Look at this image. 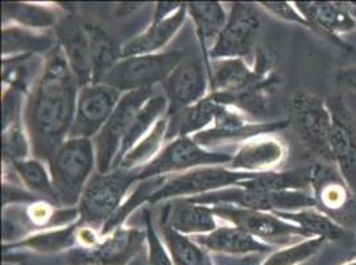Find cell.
<instances>
[{"label": "cell", "instance_id": "6da1fadb", "mask_svg": "<svg viewBox=\"0 0 356 265\" xmlns=\"http://www.w3.org/2000/svg\"><path fill=\"white\" fill-rule=\"evenodd\" d=\"M80 85L58 44L47 56L24 108V125L36 160L49 162L70 138Z\"/></svg>", "mask_w": 356, "mask_h": 265}, {"label": "cell", "instance_id": "7a4b0ae2", "mask_svg": "<svg viewBox=\"0 0 356 265\" xmlns=\"http://www.w3.org/2000/svg\"><path fill=\"white\" fill-rule=\"evenodd\" d=\"M48 163L56 206L65 210L79 206L96 166V151L92 139L68 138Z\"/></svg>", "mask_w": 356, "mask_h": 265}, {"label": "cell", "instance_id": "3957f363", "mask_svg": "<svg viewBox=\"0 0 356 265\" xmlns=\"http://www.w3.org/2000/svg\"><path fill=\"white\" fill-rule=\"evenodd\" d=\"M140 169H118L106 174H95L84 189L79 210V224L103 228L119 210L131 187L138 182Z\"/></svg>", "mask_w": 356, "mask_h": 265}, {"label": "cell", "instance_id": "277c9868", "mask_svg": "<svg viewBox=\"0 0 356 265\" xmlns=\"http://www.w3.org/2000/svg\"><path fill=\"white\" fill-rule=\"evenodd\" d=\"M289 128L312 154L326 162H332L330 148L331 112L327 100L306 92H298L286 101Z\"/></svg>", "mask_w": 356, "mask_h": 265}, {"label": "cell", "instance_id": "5b68a950", "mask_svg": "<svg viewBox=\"0 0 356 265\" xmlns=\"http://www.w3.org/2000/svg\"><path fill=\"white\" fill-rule=\"evenodd\" d=\"M188 199L204 206L229 205L262 212H296L305 208L316 207L314 196L303 191H255L238 186L202 194Z\"/></svg>", "mask_w": 356, "mask_h": 265}, {"label": "cell", "instance_id": "8992f818", "mask_svg": "<svg viewBox=\"0 0 356 265\" xmlns=\"http://www.w3.org/2000/svg\"><path fill=\"white\" fill-rule=\"evenodd\" d=\"M182 60L184 55L179 51L122 58L105 76L102 84L121 93L153 88L156 84L163 83Z\"/></svg>", "mask_w": 356, "mask_h": 265}, {"label": "cell", "instance_id": "52a82bcc", "mask_svg": "<svg viewBox=\"0 0 356 265\" xmlns=\"http://www.w3.org/2000/svg\"><path fill=\"white\" fill-rule=\"evenodd\" d=\"M233 154L200 146L193 137H178L168 144L161 153L138 171V182L150 178L166 177L198 167L230 163Z\"/></svg>", "mask_w": 356, "mask_h": 265}, {"label": "cell", "instance_id": "ba28073f", "mask_svg": "<svg viewBox=\"0 0 356 265\" xmlns=\"http://www.w3.org/2000/svg\"><path fill=\"white\" fill-rule=\"evenodd\" d=\"M152 96L153 88L140 89L122 94L104 128L93 138L97 173L106 174L112 171V166L119 155L122 141L129 132L136 114Z\"/></svg>", "mask_w": 356, "mask_h": 265}, {"label": "cell", "instance_id": "9c48e42d", "mask_svg": "<svg viewBox=\"0 0 356 265\" xmlns=\"http://www.w3.org/2000/svg\"><path fill=\"white\" fill-rule=\"evenodd\" d=\"M252 174L234 171L222 166H207L181 174L166 176L163 187L152 195L149 203L154 205L166 199L193 198L202 194L233 187L238 186Z\"/></svg>", "mask_w": 356, "mask_h": 265}, {"label": "cell", "instance_id": "30bf717a", "mask_svg": "<svg viewBox=\"0 0 356 265\" xmlns=\"http://www.w3.org/2000/svg\"><path fill=\"white\" fill-rule=\"evenodd\" d=\"M261 26L257 7L250 3H233L226 26L213 45L209 59H243L252 51Z\"/></svg>", "mask_w": 356, "mask_h": 265}, {"label": "cell", "instance_id": "8fae6325", "mask_svg": "<svg viewBox=\"0 0 356 265\" xmlns=\"http://www.w3.org/2000/svg\"><path fill=\"white\" fill-rule=\"evenodd\" d=\"M286 128H289L287 119L281 122H252L237 108L222 105L214 123L207 130L193 135V138L200 146L209 150L222 144H243L252 137L274 134Z\"/></svg>", "mask_w": 356, "mask_h": 265}, {"label": "cell", "instance_id": "7c38bea8", "mask_svg": "<svg viewBox=\"0 0 356 265\" xmlns=\"http://www.w3.org/2000/svg\"><path fill=\"white\" fill-rule=\"evenodd\" d=\"M331 112L330 148L332 162L356 195V121L341 96L327 99Z\"/></svg>", "mask_w": 356, "mask_h": 265}, {"label": "cell", "instance_id": "4fadbf2b", "mask_svg": "<svg viewBox=\"0 0 356 265\" xmlns=\"http://www.w3.org/2000/svg\"><path fill=\"white\" fill-rule=\"evenodd\" d=\"M121 97L120 90L105 84H89L80 88L70 138H95L115 112Z\"/></svg>", "mask_w": 356, "mask_h": 265}, {"label": "cell", "instance_id": "5bb4252c", "mask_svg": "<svg viewBox=\"0 0 356 265\" xmlns=\"http://www.w3.org/2000/svg\"><path fill=\"white\" fill-rule=\"evenodd\" d=\"M213 212L217 218L232 223V225L262 240H281L286 241L294 236L307 239L305 231L290 221H283L273 212L254 211L241 207L220 205L213 206Z\"/></svg>", "mask_w": 356, "mask_h": 265}, {"label": "cell", "instance_id": "9a60e30c", "mask_svg": "<svg viewBox=\"0 0 356 265\" xmlns=\"http://www.w3.org/2000/svg\"><path fill=\"white\" fill-rule=\"evenodd\" d=\"M147 239L145 230L119 227L109 235L104 236L100 243L90 248H74L70 252L71 265H122L128 263L143 240Z\"/></svg>", "mask_w": 356, "mask_h": 265}, {"label": "cell", "instance_id": "2e32d148", "mask_svg": "<svg viewBox=\"0 0 356 265\" xmlns=\"http://www.w3.org/2000/svg\"><path fill=\"white\" fill-rule=\"evenodd\" d=\"M163 84L165 96L170 103L168 114H175L202 101L208 97L210 89L205 64L192 59L182 60Z\"/></svg>", "mask_w": 356, "mask_h": 265}, {"label": "cell", "instance_id": "e0dca14e", "mask_svg": "<svg viewBox=\"0 0 356 265\" xmlns=\"http://www.w3.org/2000/svg\"><path fill=\"white\" fill-rule=\"evenodd\" d=\"M294 4L310 23L312 31L330 37L341 49L350 48L341 42V36L356 30L354 7L338 1H296Z\"/></svg>", "mask_w": 356, "mask_h": 265}, {"label": "cell", "instance_id": "ac0fdd59", "mask_svg": "<svg viewBox=\"0 0 356 265\" xmlns=\"http://www.w3.org/2000/svg\"><path fill=\"white\" fill-rule=\"evenodd\" d=\"M55 31L58 44L63 49V53L80 88L92 84V65L86 22H83L79 16L68 14L60 19Z\"/></svg>", "mask_w": 356, "mask_h": 265}, {"label": "cell", "instance_id": "d6986e66", "mask_svg": "<svg viewBox=\"0 0 356 265\" xmlns=\"http://www.w3.org/2000/svg\"><path fill=\"white\" fill-rule=\"evenodd\" d=\"M287 158V146L274 134H262L245 141L230 164V170L242 173H267L275 171Z\"/></svg>", "mask_w": 356, "mask_h": 265}, {"label": "cell", "instance_id": "ffe728a7", "mask_svg": "<svg viewBox=\"0 0 356 265\" xmlns=\"http://www.w3.org/2000/svg\"><path fill=\"white\" fill-rule=\"evenodd\" d=\"M312 196L316 208L331 218L347 215L355 203V194L351 191L338 169L325 163L312 164Z\"/></svg>", "mask_w": 356, "mask_h": 265}, {"label": "cell", "instance_id": "44dd1931", "mask_svg": "<svg viewBox=\"0 0 356 265\" xmlns=\"http://www.w3.org/2000/svg\"><path fill=\"white\" fill-rule=\"evenodd\" d=\"M211 207L178 198L169 202L161 211V219L172 230L182 235H208L218 228Z\"/></svg>", "mask_w": 356, "mask_h": 265}, {"label": "cell", "instance_id": "7402d4cb", "mask_svg": "<svg viewBox=\"0 0 356 265\" xmlns=\"http://www.w3.org/2000/svg\"><path fill=\"white\" fill-rule=\"evenodd\" d=\"M188 14V3H182L175 14L165 19L152 22L150 27L136 36L131 42L122 45V58L144 56L160 53L182 27Z\"/></svg>", "mask_w": 356, "mask_h": 265}, {"label": "cell", "instance_id": "603a6c76", "mask_svg": "<svg viewBox=\"0 0 356 265\" xmlns=\"http://www.w3.org/2000/svg\"><path fill=\"white\" fill-rule=\"evenodd\" d=\"M188 14L192 16L195 27V33L202 52V60L208 76L211 71V61L209 53L216 44L223 27L226 26L227 15L222 4L218 1H194L188 3Z\"/></svg>", "mask_w": 356, "mask_h": 265}, {"label": "cell", "instance_id": "cb8c5ba5", "mask_svg": "<svg viewBox=\"0 0 356 265\" xmlns=\"http://www.w3.org/2000/svg\"><path fill=\"white\" fill-rule=\"evenodd\" d=\"M194 241L201 248L226 255L266 253L273 250L271 244L254 237L234 225H223L208 235L195 236Z\"/></svg>", "mask_w": 356, "mask_h": 265}, {"label": "cell", "instance_id": "d4e9b609", "mask_svg": "<svg viewBox=\"0 0 356 265\" xmlns=\"http://www.w3.org/2000/svg\"><path fill=\"white\" fill-rule=\"evenodd\" d=\"M86 28L89 37L92 84H102L105 76L122 59V46L100 24L86 22Z\"/></svg>", "mask_w": 356, "mask_h": 265}, {"label": "cell", "instance_id": "484cf974", "mask_svg": "<svg viewBox=\"0 0 356 265\" xmlns=\"http://www.w3.org/2000/svg\"><path fill=\"white\" fill-rule=\"evenodd\" d=\"M58 45L56 35L49 31H36L20 26H6L1 31V53L7 59L10 55H32L51 52Z\"/></svg>", "mask_w": 356, "mask_h": 265}, {"label": "cell", "instance_id": "4316f807", "mask_svg": "<svg viewBox=\"0 0 356 265\" xmlns=\"http://www.w3.org/2000/svg\"><path fill=\"white\" fill-rule=\"evenodd\" d=\"M312 186V164L284 171H267L252 174L238 187L255 191H302Z\"/></svg>", "mask_w": 356, "mask_h": 265}, {"label": "cell", "instance_id": "83f0119b", "mask_svg": "<svg viewBox=\"0 0 356 265\" xmlns=\"http://www.w3.org/2000/svg\"><path fill=\"white\" fill-rule=\"evenodd\" d=\"M169 109V101L163 94H153L144 106L136 114L134 122L127 132L122 145L120 148L119 155L112 166V170H118L122 158L148 134L154 125L166 116Z\"/></svg>", "mask_w": 356, "mask_h": 265}, {"label": "cell", "instance_id": "f1b7e54d", "mask_svg": "<svg viewBox=\"0 0 356 265\" xmlns=\"http://www.w3.org/2000/svg\"><path fill=\"white\" fill-rule=\"evenodd\" d=\"M283 221L300 227L307 237H322L326 241L338 240L343 235L341 223L332 219L316 207L305 208L296 212H273Z\"/></svg>", "mask_w": 356, "mask_h": 265}, {"label": "cell", "instance_id": "f546056e", "mask_svg": "<svg viewBox=\"0 0 356 265\" xmlns=\"http://www.w3.org/2000/svg\"><path fill=\"white\" fill-rule=\"evenodd\" d=\"M169 125L168 113L161 118L154 128L134 146L120 163L119 169L134 170L141 169L152 162L163 150V141L166 139V132Z\"/></svg>", "mask_w": 356, "mask_h": 265}, {"label": "cell", "instance_id": "4dcf8cb0", "mask_svg": "<svg viewBox=\"0 0 356 265\" xmlns=\"http://www.w3.org/2000/svg\"><path fill=\"white\" fill-rule=\"evenodd\" d=\"M3 15L15 26L30 30H48L56 27L59 22L49 7L31 3H3Z\"/></svg>", "mask_w": 356, "mask_h": 265}, {"label": "cell", "instance_id": "1f68e13d", "mask_svg": "<svg viewBox=\"0 0 356 265\" xmlns=\"http://www.w3.org/2000/svg\"><path fill=\"white\" fill-rule=\"evenodd\" d=\"M77 227H79V221L58 230L55 228L38 235L30 236L17 243L4 244V248H30L35 252H42V253L68 250L74 244H77L76 241Z\"/></svg>", "mask_w": 356, "mask_h": 265}, {"label": "cell", "instance_id": "d6a6232c", "mask_svg": "<svg viewBox=\"0 0 356 265\" xmlns=\"http://www.w3.org/2000/svg\"><path fill=\"white\" fill-rule=\"evenodd\" d=\"M166 177L150 178L141 180L134 189L129 198L120 206L118 212L106 221L104 227L100 230V236L109 235L112 231L122 225L124 221L134 212V210L144 203H149L152 195L163 187Z\"/></svg>", "mask_w": 356, "mask_h": 265}, {"label": "cell", "instance_id": "836d02e7", "mask_svg": "<svg viewBox=\"0 0 356 265\" xmlns=\"http://www.w3.org/2000/svg\"><path fill=\"white\" fill-rule=\"evenodd\" d=\"M160 227L175 265L208 264L205 252L194 240L172 230L165 221H160Z\"/></svg>", "mask_w": 356, "mask_h": 265}, {"label": "cell", "instance_id": "e575fe53", "mask_svg": "<svg viewBox=\"0 0 356 265\" xmlns=\"http://www.w3.org/2000/svg\"><path fill=\"white\" fill-rule=\"evenodd\" d=\"M11 164L14 173L22 179L24 186L31 192L40 198H48L55 202V190L52 185L51 174L47 171L43 161L36 158H29L24 161L7 163Z\"/></svg>", "mask_w": 356, "mask_h": 265}, {"label": "cell", "instance_id": "d590c367", "mask_svg": "<svg viewBox=\"0 0 356 265\" xmlns=\"http://www.w3.org/2000/svg\"><path fill=\"white\" fill-rule=\"evenodd\" d=\"M326 240L322 237H307L283 250H274L261 265H300L316 256Z\"/></svg>", "mask_w": 356, "mask_h": 265}, {"label": "cell", "instance_id": "8d00e7d4", "mask_svg": "<svg viewBox=\"0 0 356 265\" xmlns=\"http://www.w3.org/2000/svg\"><path fill=\"white\" fill-rule=\"evenodd\" d=\"M3 157L4 162L29 160L31 148L29 132L24 129L22 118L16 119L10 126L3 129Z\"/></svg>", "mask_w": 356, "mask_h": 265}, {"label": "cell", "instance_id": "74e56055", "mask_svg": "<svg viewBox=\"0 0 356 265\" xmlns=\"http://www.w3.org/2000/svg\"><path fill=\"white\" fill-rule=\"evenodd\" d=\"M144 221L147 232L149 265H175L170 253L165 248L160 236L153 225L152 215L147 208L144 210Z\"/></svg>", "mask_w": 356, "mask_h": 265}, {"label": "cell", "instance_id": "f35d334b", "mask_svg": "<svg viewBox=\"0 0 356 265\" xmlns=\"http://www.w3.org/2000/svg\"><path fill=\"white\" fill-rule=\"evenodd\" d=\"M259 6L267 11L270 15L275 16L287 23H294L305 28L312 30L310 23L305 19V16L299 12L294 3L289 1H261Z\"/></svg>", "mask_w": 356, "mask_h": 265}, {"label": "cell", "instance_id": "ab89813d", "mask_svg": "<svg viewBox=\"0 0 356 265\" xmlns=\"http://www.w3.org/2000/svg\"><path fill=\"white\" fill-rule=\"evenodd\" d=\"M55 215L54 206H51L48 202L43 199L33 202L29 210H27V216L29 221L35 225V227H47L49 221H52Z\"/></svg>", "mask_w": 356, "mask_h": 265}, {"label": "cell", "instance_id": "60d3db41", "mask_svg": "<svg viewBox=\"0 0 356 265\" xmlns=\"http://www.w3.org/2000/svg\"><path fill=\"white\" fill-rule=\"evenodd\" d=\"M42 198L38 196L33 192L27 191L19 186L8 185L7 182L3 183V206L6 207L8 203H16V202H26V203H33L40 200Z\"/></svg>", "mask_w": 356, "mask_h": 265}, {"label": "cell", "instance_id": "b9f144b4", "mask_svg": "<svg viewBox=\"0 0 356 265\" xmlns=\"http://www.w3.org/2000/svg\"><path fill=\"white\" fill-rule=\"evenodd\" d=\"M335 78L343 87L356 90V65L341 68L335 74Z\"/></svg>", "mask_w": 356, "mask_h": 265}, {"label": "cell", "instance_id": "7bdbcfd3", "mask_svg": "<svg viewBox=\"0 0 356 265\" xmlns=\"http://www.w3.org/2000/svg\"><path fill=\"white\" fill-rule=\"evenodd\" d=\"M181 6H182V3H176V1L175 3H172V1H160V3H157L153 22L161 20V19H165V17L175 14Z\"/></svg>", "mask_w": 356, "mask_h": 265}, {"label": "cell", "instance_id": "ee69618b", "mask_svg": "<svg viewBox=\"0 0 356 265\" xmlns=\"http://www.w3.org/2000/svg\"><path fill=\"white\" fill-rule=\"evenodd\" d=\"M343 265H356V259H354V260H350V262H347V263H344Z\"/></svg>", "mask_w": 356, "mask_h": 265}, {"label": "cell", "instance_id": "f6af8a7d", "mask_svg": "<svg viewBox=\"0 0 356 265\" xmlns=\"http://www.w3.org/2000/svg\"><path fill=\"white\" fill-rule=\"evenodd\" d=\"M128 265H136V263H129Z\"/></svg>", "mask_w": 356, "mask_h": 265}, {"label": "cell", "instance_id": "bcb514c9", "mask_svg": "<svg viewBox=\"0 0 356 265\" xmlns=\"http://www.w3.org/2000/svg\"><path fill=\"white\" fill-rule=\"evenodd\" d=\"M207 265H211V264H209V263H208V264H207Z\"/></svg>", "mask_w": 356, "mask_h": 265}]
</instances>
